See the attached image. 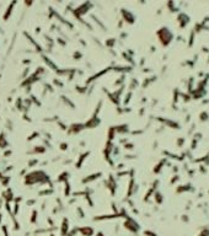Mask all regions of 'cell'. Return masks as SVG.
<instances>
[{
  "instance_id": "cell-3",
  "label": "cell",
  "mask_w": 209,
  "mask_h": 236,
  "mask_svg": "<svg viewBox=\"0 0 209 236\" xmlns=\"http://www.w3.org/2000/svg\"><path fill=\"white\" fill-rule=\"evenodd\" d=\"M194 37H196V32L194 31H191V33H189V39H188V47L191 48L193 46L194 43Z\"/></svg>"
},
{
  "instance_id": "cell-2",
  "label": "cell",
  "mask_w": 209,
  "mask_h": 236,
  "mask_svg": "<svg viewBox=\"0 0 209 236\" xmlns=\"http://www.w3.org/2000/svg\"><path fill=\"white\" fill-rule=\"evenodd\" d=\"M208 119H209V113H208V111H203V112L199 113V121H201V122H206V121H208Z\"/></svg>"
},
{
  "instance_id": "cell-1",
  "label": "cell",
  "mask_w": 209,
  "mask_h": 236,
  "mask_svg": "<svg viewBox=\"0 0 209 236\" xmlns=\"http://www.w3.org/2000/svg\"><path fill=\"white\" fill-rule=\"evenodd\" d=\"M177 19H178L180 27H181V28H184L189 22H191V17H189L186 12H180V15H178Z\"/></svg>"
},
{
  "instance_id": "cell-5",
  "label": "cell",
  "mask_w": 209,
  "mask_h": 236,
  "mask_svg": "<svg viewBox=\"0 0 209 236\" xmlns=\"http://www.w3.org/2000/svg\"><path fill=\"white\" fill-rule=\"evenodd\" d=\"M199 170H201V172H204V174L207 172V169H206V166H204V165H201V169H199Z\"/></svg>"
},
{
  "instance_id": "cell-6",
  "label": "cell",
  "mask_w": 209,
  "mask_h": 236,
  "mask_svg": "<svg viewBox=\"0 0 209 236\" xmlns=\"http://www.w3.org/2000/svg\"><path fill=\"white\" fill-rule=\"evenodd\" d=\"M207 64H209V59H208V60H207Z\"/></svg>"
},
{
  "instance_id": "cell-4",
  "label": "cell",
  "mask_w": 209,
  "mask_h": 236,
  "mask_svg": "<svg viewBox=\"0 0 209 236\" xmlns=\"http://www.w3.org/2000/svg\"><path fill=\"white\" fill-rule=\"evenodd\" d=\"M197 144H198V140H197V139H193V140H192V144H191V149H192V150L196 149Z\"/></svg>"
}]
</instances>
